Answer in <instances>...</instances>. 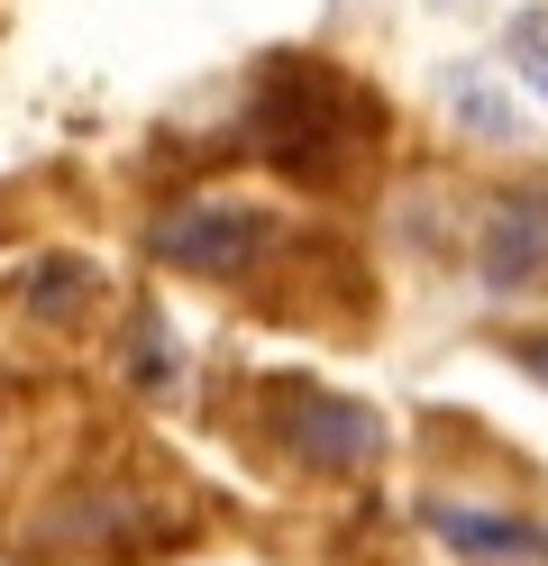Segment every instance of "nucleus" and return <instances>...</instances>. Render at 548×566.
I'll return each mask as SVG.
<instances>
[{
  "instance_id": "9",
  "label": "nucleus",
  "mask_w": 548,
  "mask_h": 566,
  "mask_svg": "<svg viewBox=\"0 0 548 566\" xmlns=\"http://www.w3.org/2000/svg\"><path fill=\"white\" fill-rule=\"evenodd\" d=\"M521 366H530V375L548 384V338H530V347H521Z\"/></svg>"
},
{
  "instance_id": "6",
  "label": "nucleus",
  "mask_w": 548,
  "mask_h": 566,
  "mask_svg": "<svg viewBox=\"0 0 548 566\" xmlns=\"http://www.w3.org/2000/svg\"><path fill=\"white\" fill-rule=\"evenodd\" d=\"M511 64L539 83V101H548V19L530 10V19H511Z\"/></svg>"
},
{
  "instance_id": "3",
  "label": "nucleus",
  "mask_w": 548,
  "mask_h": 566,
  "mask_svg": "<svg viewBox=\"0 0 548 566\" xmlns=\"http://www.w3.org/2000/svg\"><path fill=\"white\" fill-rule=\"evenodd\" d=\"M475 274L485 293H539L548 283V184H511L475 220Z\"/></svg>"
},
{
  "instance_id": "8",
  "label": "nucleus",
  "mask_w": 548,
  "mask_h": 566,
  "mask_svg": "<svg viewBox=\"0 0 548 566\" xmlns=\"http://www.w3.org/2000/svg\"><path fill=\"white\" fill-rule=\"evenodd\" d=\"M457 101H466V119L485 128V137H503V128H511V111H494V101H485V83H457Z\"/></svg>"
},
{
  "instance_id": "2",
  "label": "nucleus",
  "mask_w": 548,
  "mask_h": 566,
  "mask_svg": "<svg viewBox=\"0 0 548 566\" xmlns=\"http://www.w3.org/2000/svg\"><path fill=\"white\" fill-rule=\"evenodd\" d=\"M275 448L302 457V467H320V475H356V467H375V457H384V411H365L348 394H320V384H283Z\"/></svg>"
},
{
  "instance_id": "4",
  "label": "nucleus",
  "mask_w": 548,
  "mask_h": 566,
  "mask_svg": "<svg viewBox=\"0 0 548 566\" xmlns=\"http://www.w3.org/2000/svg\"><path fill=\"white\" fill-rule=\"evenodd\" d=\"M430 539L457 566H548V521L503 512V503H466V493H430L421 503Z\"/></svg>"
},
{
  "instance_id": "5",
  "label": "nucleus",
  "mask_w": 548,
  "mask_h": 566,
  "mask_svg": "<svg viewBox=\"0 0 548 566\" xmlns=\"http://www.w3.org/2000/svg\"><path fill=\"white\" fill-rule=\"evenodd\" d=\"M92 293H101V274L83 256H28L19 265V302L37 321H73V311H92Z\"/></svg>"
},
{
  "instance_id": "7",
  "label": "nucleus",
  "mask_w": 548,
  "mask_h": 566,
  "mask_svg": "<svg viewBox=\"0 0 548 566\" xmlns=\"http://www.w3.org/2000/svg\"><path fill=\"white\" fill-rule=\"evenodd\" d=\"M165 375H174V329L146 321V329H137V384H165Z\"/></svg>"
},
{
  "instance_id": "1",
  "label": "nucleus",
  "mask_w": 548,
  "mask_h": 566,
  "mask_svg": "<svg viewBox=\"0 0 548 566\" xmlns=\"http://www.w3.org/2000/svg\"><path fill=\"white\" fill-rule=\"evenodd\" d=\"M146 247H156L174 274L238 283V274H256L275 256V220H266V210H238V201H193V210H165Z\"/></svg>"
}]
</instances>
